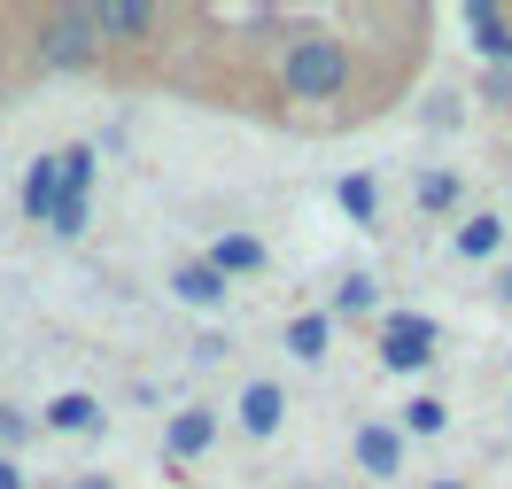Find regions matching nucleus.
Wrapping results in <instances>:
<instances>
[{
    "label": "nucleus",
    "mask_w": 512,
    "mask_h": 489,
    "mask_svg": "<svg viewBox=\"0 0 512 489\" xmlns=\"http://www.w3.org/2000/svg\"><path fill=\"white\" fill-rule=\"evenodd\" d=\"M94 420H101V404H94V396H78V389L47 404V427H63V435H86Z\"/></svg>",
    "instance_id": "obj_11"
},
{
    "label": "nucleus",
    "mask_w": 512,
    "mask_h": 489,
    "mask_svg": "<svg viewBox=\"0 0 512 489\" xmlns=\"http://www.w3.org/2000/svg\"><path fill=\"white\" fill-rule=\"evenodd\" d=\"M78 489H109V482H101V474H86V482H78Z\"/></svg>",
    "instance_id": "obj_21"
},
{
    "label": "nucleus",
    "mask_w": 512,
    "mask_h": 489,
    "mask_svg": "<svg viewBox=\"0 0 512 489\" xmlns=\"http://www.w3.org/2000/svg\"><path fill=\"white\" fill-rule=\"evenodd\" d=\"M288 350H295L303 365H319V358H326V319H295V326H288Z\"/></svg>",
    "instance_id": "obj_13"
},
{
    "label": "nucleus",
    "mask_w": 512,
    "mask_h": 489,
    "mask_svg": "<svg viewBox=\"0 0 512 489\" xmlns=\"http://www.w3.org/2000/svg\"><path fill=\"white\" fill-rule=\"evenodd\" d=\"M342 210H350V218H373V179H342Z\"/></svg>",
    "instance_id": "obj_18"
},
{
    "label": "nucleus",
    "mask_w": 512,
    "mask_h": 489,
    "mask_svg": "<svg viewBox=\"0 0 512 489\" xmlns=\"http://www.w3.org/2000/svg\"><path fill=\"white\" fill-rule=\"evenodd\" d=\"M334 311H373V280H365V272H350V280L334 288Z\"/></svg>",
    "instance_id": "obj_17"
},
{
    "label": "nucleus",
    "mask_w": 512,
    "mask_h": 489,
    "mask_svg": "<svg viewBox=\"0 0 512 489\" xmlns=\"http://www.w3.org/2000/svg\"><path fill=\"white\" fill-rule=\"evenodd\" d=\"M0 435H8V443H16V435H32V420H24V412H8V404H0Z\"/></svg>",
    "instance_id": "obj_19"
},
{
    "label": "nucleus",
    "mask_w": 512,
    "mask_h": 489,
    "mask_svg": "<svg viewBox=\"0 0 512 489\" xmlns=\"http://www.w3.org/2000/svg\"><path fill=\"white\" fill-rule=\"evenodd\" d=\"M466 32H474V47L497 70H512V16L497 8V0H466Z\"/></svg>",
    "instance_id": "obj_5"
},
{
    "label": "nucleus",
    "mask_w": 512,
    "mask_h": 489,
    "mask_svg": "<svg viewBox=\"0 0 512 489\" xmlns=\"http://www.w3.org/2000/svg\"><path fill=\"white\" fill-rule=\"evenodd\" d=\"M280 412H288L280 381H249V389H241V427H249V435H272V427H280Z\"/></svg>",
    "instance_id": "obj_7"
},
{
    "label": "nucleus",
    "mask_w": 512,
    "mask_h": 489,
    "mask_svg": "<svg viewBox=\"0 0 512 489\" xmlns=\"http://www.w3.org/2000/svg\"><path fill=\"white\" fill-rule=\"evenodd\" d=\"M171 288L187 295V303H202V311H218V303H225V272H218L210 257H202V264H187V272H179Z\"/></svg>",
    "instance_id": "obj_9"
},
{
    "label": "nucleus",
    "mask_w": 512,
    "mask_h": 489,
    "mask_svg": "<svg viewBox=\"0 0 512 489\" xmlns=\"http://www.w3.org/2000/svg\"><path fill=\"white\" fill-rule=\"evenodd\" d=\"M419 202H427V210H450V202H458V179H450V171H427V179H419Z\"/></svg>",
    "instance_id": "obj_16"
},
{
    "label": "nucleus",
    "mask_w": 512,
    "mask_h": 489,
    "mask_svg": "<svg viewBox=\"0 0 512 489\" xmlns=\"http://www.w3.org/2000/svg\"><path fill=\"white\" fill-rule=\"evenodd\" d=\"M94 32L101 39H148V32H156V8H148V0H101Z\"/></svg>",
    "instance_id": "obj_6"
},
{
    "label": "nucleus",
    "mask_w": 512,
    "mask_h": 489,
    "mask_svg": "<svg viewBox=\"0 0 512 489\" xmlns=\"http://www.w3.org/2000/svg\"><path fill=\"white\" fill-rule=\"evenodd\" d=\"M497 241H505V226H497V218H474V226H458V257H489Z\"/></svg>",
    "instance_id": "obj_14"
},
{
    "label": "nucleus",
    "mask_w": 512,
    "mask_h": 489,
    "mask_svg": "<svg viewBox=\"0 0 512 489\" xmlns=\"http://www.w3.org/2000/svg\"><path fill=\"white\" fill-rule=\"evenodd\" d=\"M101 55V32H94V8H55L39 24V63L47 70H86Z\"/></svg>",
    "instance_id": "obj_2"
},
{
    "label": "nucleus",
    "mask_w": 512,
    "mask_h": 489,
    "mask_svg": "<svg viewBox=\"0 0 512 489\" xmlns=\"http://www.w3.org/2000/svg\"><path fill=\"white\" fill-rule=\"evenodd\" d=\"M280 86H288L295 101H334L350 86V47L334 32H295L288 47H280Z\"/></svg>",
    "instance_id": "obj_1"
},
{
    "label": "nucleus",
    "mask_w": 512,
    "mask_h": 489,
    "mask_svg": "<svg viewBox=\"0 0 512 489\" xmlns=\"http://www.w3.org/2000/svg\"><path fill=\"white\" fill-rule=\"evenodd\" d=\"M435 489H466V482H435Z\"/></svg>",
    "instance_id": "obj_23"
},
{
    "label": "nucleus",
    "mask_w": 512,
    "mask_h": 489,
    "mask_svg": "<svg viewBox=\"0 0 512 489\" xmlns=\"http://www.w3.org/2000/svg\"><path fill=\"white\" fill-rule=\"evenodd\" d=\"M350 451H357V466H365V474H396V466H404V443H396L388 427H357Z\"/></svg>",
    "instance_id": "obj_8"
},
{
    "label": "nucleus",
    "mask_w": 512,
    "mask_h": 489,
    "mask_svg": "<svg viewBox=\"0 0 512 489\" xmlns=\"http://www.w3.org/2000/svg\"><path fill=\"white\" fill-rule=\"evenodd\" d=\"M24 218L32 226H55L63 218V156H39L24 171Z\"/></svg>",
    "instance_id": "obj_4"
},
{
    "label": "nucleus",
    "mask_w": 512,
    "mask_h": 489,
    "mask_svg": "<svg viewBox=\"0 0 512 489\" xmlns=\"http://www.w3.org/2000/svg\"><path fill=\"white\" fill-rule=\"evenodd\" d=\"M210 435H218V420H210V412H179L163 443H171V458H194V451H210Z\"/></svg>",
    "instance_id": "obj_10"
},
{
    "label": "nucleus",
    "mask_w": 512,
    "mask_h": 489,
    "mask_svg": "<svg viewBox=\"0 0 512 489\" xmlns=\"http://www.w3.org/2000/svg\"><path fill=\"white\" fill-rule=\"evenodd\" d=\"M0 489H24V466H16V458H0Z\"/></svg>",
    "instance_id": "obj_20"
},
{
    "label": "nucleus",
    "mask_w": 512,
    "mask_h": 489,
    "mask_svg": "<svg viewBox=\"0 0 512 489\" xmlns=\"http://www.w3.org/2000/svg\"><path fill=\"white\" fill-rule=\"evenodd\" d=\"M210 264H218V272H256V264H264V241H249V233H225L218 249H210Z\"/></svg>",
    "instance_id": "obj_12"
},
{
    "label": "nucleus",
    "mask_w": 512,
    "mask_h": 489,
    "mask_svg": "<svg viewBox=\"0 0 512 489\" xmlns=\"http://www.w3.org/2000/svg\"><path fill=\"white\" fill-rule=\"evenodd\" d=\"M435 358V319H419V311H396L381 326V365L388 373H412V365Z\"/></svg>",
    "instance_id": "obj_3"
},
{
    "label": "nucleus",
    "mask_w": 512,
    "mask_h": 489,
    "mask_svg": "<svg viewBox=\"0 0 512 489\" xmlns=\"http://www.w3.org/2000/svg\"><path fill=\"white\" fill-rule=\"evenodd\" d=\"M497 295H505V303H512V272H505V280H497Z\"/></svg>",
    "instance_id": "obj_22"
},
{
    "label": "nucleus",
    "mask_w": 512,
    "mask_h": 489,
    "mask_svg": "<svg viewBox=\"0 0 512 489\" xmlns=\"http://www.w3.org/2000/svg\"><path fill=\"white\" fill-rule=\"evenodd\" d=\"M443 420H450L443 396H412V412H404V427H412V435H443Z\"/></svg>",
    "instance_id": "obj_15"
}]
</instances>
